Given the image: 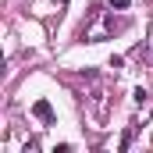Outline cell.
Wrapping results in <instances>:
<instances>
[{"instance_id":"obj_1","label":"cell","mask_w":153,"mask_h":153,"mask_svg":"<svg viewBox=\"0 0 153 153\" xmlns=\"http://www.w3.org/2000/svg\"><path fill=\"white\" fill-rule=\"evenodd\" d=\"M117 29H125V22H114L107 11L93 7V11H89V22L82 25V39H89V43H100V39H111Z\"/></svg>"},{"instance_id":"obj_2","label":"cell","mask_w":153,"mask_h":153,"mask_svg":"<svg viewBox=\"0 0 153 153\" xmlns=\"http://www.w3.org/2000/svg\"><path fill=\"white\" fill-rule=\"evenodd\" d=\"M132 96H135V107L150 114V107H153V93H150V89H143V85H139V89H135Z\"/></svg>"},{"instance_id":"obj_3","label":"cell","mask_w":153,"mask_h":153,"mask_svg":"<svg viewBox=\"0 0 153 153\" xmlns=\"http://www.w3.org/2000/svg\"><path fill=\"white\" fill-rule=\"evenodd\" d=\"M32 114H36L39 121H53V107H50V100H36V103H32Z\"/></svg>"},{"instance_id":"obj_4","label":"cell","mask_w":153,"mask_h":153,"mask_svg":"<svg viewBox=\"0 0 153 153\" xmlns=\"http://www.w3.org/2000/svg\"><path fill=\"white\" fill-rule=\"evenodd\" d=\"M132 139H135V121H132V125L125 128V135H121V143H117V150L125 153V150H128V146H132Z\"/></svg>"},{"instance_id":"obj_5","label":"cell","mask_w":153,"mask_h":153,"mask_svg":"<svg viewBox=\"0 0 153 153\" xmlns=\"http://www.w3.org/2000/svg\"><path fill=\"white\" fill-rule=\"evenodd\" d=\"M107 4H111V7H117V11H125V7H128L132 0H107Z\"/></svg>"},{"instance_id":"obj_6","label":"cell","mask_w":153,"mask_h":153,"mask_svg":"<svg viewBox=\"0 0 153 153\" xmlns=\"http://www.w3.org/2000/svg\"><path fill=\"white\" fill-rule=\"evenodd\" d=\"M53 4H64V0H53Z\"/></svg>"}]
</instances>
